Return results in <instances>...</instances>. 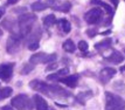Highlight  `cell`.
<instances>
[{"label": "cell", "mask_w": 125, "mask_h": 110, "mask_svg": "<svg viewBox=\"0 0 125 110\" xmlns=\"http://www.w3.org/2000/svg\"><path fill=\"white\" fill-rule=\"evenodd\" d=\"M36 19H38L36 15L32 14V13H25V14H21L19 17V19H18V26H19L20 34H21L22 38L31 34L33 23L36 21Z\"/></svg>", "instance_id": "6da1fadb"}, {"label": "cell", "mask_w": 125, "mask_h": 110, "mask_svg": "<svg viewBox=\"0 0 125 110\" xmlns=\"http://www.w3.org/2000/svg\"><path fill=\"white\" fill-rule=\"evenodd\" d=\"M11 104L16 110H32L34 101H32V99H29L26 94H19L12 99Z\"/></svg>", "instance_id": "7a4b0ae2"}, {"label": "cell", "mask_w": 125, "mask_h": 110, "mask_svg": "<svg viewBox=\"0 0 125 110\" xmlns=\"http://www.w3.org/2000/svg\"><path fill=\"white\" fill-rule=\"evenodd\" d=\"M125 102L120 96L108 91L105 93V110H124Z\"/></svg>", "instance_id": "3957f363"}, {"label": "cell", "mask_w": 125, "mask_h": 110, "mask_svg": "<svg viewBox=\"0 0 125 110\" xmlns=\"http://www.w3.org/2000/svg\"><path fill=\"white\" fill-rule=\"evenodd\" d=\"M104 13L99 7H94L91 10L84 14V20L89 23V25H97L103 20Z\"/></svg>", "instance_id": "277c9868"}, {"label": "cell", "mask_w": 125, "mask_h": 110, "mask_svg": "<svg viewBox=\"0 0 125 110\" xmlns=\"http://www.w3.org/2000/svg\"><path fill=\"white\" fill-rule=\"evenodd\" d=\"M29 87L36 91H40L41 94H44L49 97H52V84H48L40 80H33L29 83Z\"/></svg>", "instance_id": "5b68a950"}, {"label": "cell", "mask_w": 125, "mask_h": 110, "mask_svg": "<svg viewBox=\"0 0 125 110\" xmlns=\"http://www.w3.org/2000/svg\"><path fill=\"white\" fill-rule=\"evenodd\" d=\"M13 69H14V63L13 62L0 65V80L8 82L13 76Z\"/></svg>", "instance_id": "8992f818"}, {"label": "cell", "mask_w": 125, "mask_h": 110, "mask_svg": "<svg viewBox=\"0 0 125 110\" xmlns=\"http://www.w3.org/2000/svg\"><path fill=\"white\" fill-rule=\"evenodd\" d=\"M47 4L50 8H53L55 11L59 12H63V13H67V12L70 11L71 8V4L69 1H63V2H60L57 0H48Z\"/></svg>", "instance_id": "52a82bcc"}, {"label": "cell", "mask_w": 125, "mask_h": 110, "mask_svg": "<svg viewBox=\"0 0 125 110\" xmlns=\"http://www.w3.org/2000/svg\"><path fill=\"white\" fill-rule=\"evenodd\" d=\"M21 38H18V36H13L11 35L8 40H7V44H6V50L10 53V54H15L16 52H19L20 47H21Z\"/></svg>", "instance_id": "ba28073f"}, {"label": "cell", "mask_w": 125, "mask_h": 110, "mask_svg": "<svg viewBox=\"0 0 125 110\" xmlns=\"http://www.w3.org/2000/svg\"><path fill=\"white\" fill-rule=\"evenodd\" d=\"M116 69L115 68H111V67H106V68H103L101 73H99V80H101V82L105 84V83H108L112 78V77L116 75Z\"/></svg>", "instance_id": "9c48e42d"}, {"label": "cell", "mask_w": 125, "mask_h": 110, "mask_svg": "<svg viewBox=\"0 0 125 110\" xmlns=\"http://www.w3.org/2000/svg\"><path fill=\"white\" fill-rule=\"evenodd\" d=\"M78 80H80V76L78 75H69V76L62 77L59 80V82H62L63 84L68 86L69 88H75L78 83Z\"/></svg>", "instance_id": "30bf717a"}, {"label": "cell", "mask_w": 125, "mask_h": 110, "mask_svg": "<svg viewBox=\"0 0 125 110\" xmlns=\"http://www.w3.org/2000/svg\"><path fill=\"white\" fill-rule=\"evenodd\" d=\"M33 101H34V104H35L36 110H48L49 109L48 104H47V102H46V99H44L43 97H41L39 94L34 95Z\"/></svg>", "instance_id": "8fae6325"}, {"label": "cell", "mask_w": 125, "mask_h": 110, "mask_svg": "<svg viewBox=\"0 0 125 110\" xmlns=\"http://www.w3.org/2000/svg\"><path fill=\"white\" fill-rule=\"evenodd\" d=\"M69 74V69L68 68H63V69H60L57 73H55V74H50L47 76V80L48 81H59L60 78H62L63 76L65 75H68Z\"/></svg>", "instance_id": "7c38bea8"}, {"label": "cell", "mask_w": 125, "mask_h": 110, "mask_svg": "<svg viewBox=\"0 0 125 110\" xmlns=\"http://www.w3.org/2000/svg\"><path fill=\"white\" fill-rule=\"evenodd\" d=\"M91 4L96 5L97 7H98V6H102L104 11H105L106 13H108V14H109L110 19L112 18V15H114V7H111L109 4H106V2H103V1H101V0H91Z\"/></svg>", "instance_id": "4fadbf2b"}, {"label": "cell", "mask_w": 125, "mask_h": 110, "mask_svg": "<svg viewBox=\"0 0 125 110\" xmlns=\"http://www.w3.org/2000/svg\"><path fill=\"white\" fill-rule=\"evenodd\" d=\"M111 44H112V39L106 38V39H104V40H102V41L97 42V44H95V48L97 50H99V52H102V50H105V49H108V48H110Z\"/></svg>", "instance_id": "5bb4252c"}, {"label": "cell", "mask_w": 125, "mask_h": 110, "mask_svg": "<svg viewBox=\"0 0 125 110\" xmlns=\"http://www.w3.org/2000/svg\"><path fill=\"white\" fill-rule=\"evenodd\" d=\"M123 60H124V55L118 50H115L110 56L106 57V61L112 62V63H120V62H123Z\"/></svg>", "instance_id": "9a60e30c"}, {"label": "cell", "mask_w": 125, "mask_h": 110, "mask_svg": "<svg viewBox=\"0 0 125 110\" xmlns=\"http://www.w3.org/2000/svg\"><path fill=\"white\" fill-rule=\"evenodd\" d=\"M46 53H38V54H33L31 57H29V63L35 66V65H39V63H43V60L46 57Z\"/></svg>", "instance_id": "2e32d148"}, {"label": "cell", "mask_w": 125, "mask_h": 110, "mask_svg": "<svg viewBox=\"0 0 125 110\" xmlns=\"http://www.w3.org/2000/svg\"><path fill=\"white\" fill-rule=\"evenodd\" d=\"M32 10L34 12H41V11H44V10H47L49 6L47 2H43V1H35V2H33L32 4Z\"/></svg>", "instance_id": "e0dca14e"}, {"label": "cell", "mask_w": 125, "mask_h": 110, "mask_svg": "<svg viewBox=\"0 0 125 110\" xmlns=\"http://www.w3.org/2000/svg\"><path fill=\"white\" fill-rule=\"evenodd\" d=\"M63 49L65 52H68V53H74L76 50V44H74L73 40L68 39V40H65L64 42H63Z\"/></svg>", "instance_id": "ac0fdd59"}, {"label": "cell", "mask_w": 125, "mask_h": 110, "mask_svg": "<svg viewBox=\"0 0 125 110\" xmlns=\"http://www.w3.org/2000/svg\"><path fill=\"white\" fill-rule=\"evenodd\" d=\"M91 96H93L91 91H82L77 95V101L81 104H85V101H88V99H90Z\"/></svg>", "instance_id": "d6986e66"}, {"label": "cell", "mask_w": 125, "mask_h": 110, "mask_svg": "<svg viewBox=\"0 0 125 110\" xmlns=\"http://www.w3.org/2000/svg\"><path fill=\"white\" fill-rule=\"evenodd\" d=\"M12 94H13V89L10 87H4V88H0V99H4L10 97Z\"/></svg>", "instance_id": "ffe728a7"}, {"label": "cell", "mask_w": 125, "mask_h": 110, "mask_svg": "<svg viewBox=\"0 0 125 110\" xmlns=\"http://www.w3.org/2000/svg\"><path fill=\"white\" fill-rule=\"evenodd\" d=\"M56 23V18L54 14H49L43 19V25L46 27H50V26H54Z\"/></svg>", "instance_id": "44dd1931"}, {"label": "cell", "mask_w": 125, "mask_h": 110, "mask_svg": "<svg viewBox=\"0 0 125 110\" xmlns=\"http://www.w3.org/2000/svg\"><path fill=\"white\" fill-rule=\"evenodd\" d=\"M59 25H60L61 28L63 29V32H64V33H69V32L71 31L70 22L68 21V20H65V19H61L60 21H59Z\"/></svg>", "instance_id": "7402d4cb"}, {"label": "cell", "mask_w": 125, "mask_h": 110, "mask_svg": "<svg viewBox=\"0 0 125 110\" xmlns=\"http://www.w3.org/2000/svg\"><path fill=\"white\" fill-rule=\"evenodd\" d=\"M56 59H57V55L56 54H47L43 60V63H53Z\"/></svg>", "instance_id": "603a6c76"}, {"label": "cell", "mask_w": 125, "mask_h": 110, "mask_svg": "<svg viewBox=\"0 0 125 110\" xmlns=\"http://www.w3.org/2000/svg\"><path fill=\"white\" fill-rule=\"evenodd\" d=\"M77 47H78V49L82 50V52H85V50H88V48H89V44L85 42V41H80L78 44H77Z\"/></svg>", "instance_id": "cb8c5ba5"}, {"label": "cell", "mask_w": 125, "mask_h": 110, "mask_svg": "<svg viewBox=\"0 0 125 110\" xmlns=\"http://www.w3.org/2000/svg\"><path fill=\"white\" fill-rule=\"evenodd\" d=\"M33 65H31V63H29V65H25V66L22 67V69H21V74H25V75H26V74H28V73L31 72V70H33Z\"/></svg>", "instance_id": "d4e9b609"}, {"label": "cell", "mask_w": 125, "mask_h": 110, "mask_svg": "<svg viewBox=\"0 0 125 110\" xmlns=\"http://www.w3.org/2000/svg\"><path fill=\"white\" fill-rule=\"evenodd\" d=\"M39 48V41H34V42H29L28 44V49L29 50H36Z\"/></svg>", "instance_id": "484cf974"}, {"label": "cell", "mask_w": 125, "mask_h": 110, "mask_svg": "<svg viewBox=\"0 0 125 110\" xmlns=\"http://www.w3.org/2000/svg\"><path fill=\"white\" fill-rule=\"evenodd\" d=\"M56 67H57V63H55V62H53L52 65L49 63L48 66H47V68H46V70H47V72H49V70H54Z\"/></svg>", "instance_id": "4316f807"}, {"label": "cell", "mask_w": 125, "mask_h": 110, "mask_svg": "<svg viewBox=\"0 0 125 110\" xmlns=\"http://www.w3.org/2000/svg\"><path fill=\"white\" fill-rule=\"evenodd\" d=\"M87 34L89 35V36H90V38H94V36L97 34V32H96L95 29H88V31H87Z\"/></svg>", "instance_id": "83f0119b"}, {"label": "cell", "mask_w": 125, "mask_h": 110, "mask_svg": "<svg viewBox=\"0 0 125 110\" xmlns=\"http://www.w3.org/2000/svg\"><path fill=\"white\" fill-rule=\"evenodd\" d=\"M19 0H7V2H6V5H14L16 4Z\"/></svg>", "instance_id": "f1b7e54d"}, {"label": "cell", "mask_w": 125, "mask_h": 110, "mask_svg": "<svg viewBox=\"0 0 125 110\" xmlns=\"http://www.w3.org/2000/svg\"><path fill=\"white\" fill-rule=\"evenodd\" d=\"M1 110H14V109H13V107H11V105H5V107L1 108Z\"/></svg>", "instance_id": "f546056e"}, {"label": "cell", "mask_w": 125, "mask_h": 110, "mask_svg": "<svg viewBox=\"0 0 125 110\" xmlns=\"http://www.w3.org/2000/svg\"><path fill=\"white\" fill-rule=\"evenodd\" d=\"M110 1L112 2L114 7H117V6H118V2H119V0H110Z\"/></svg>", "instance_id": "4dcf8cb0"}, {"label": "cell", "mask_w": 125, "mask_h": 110, "mask_svg": "<svg viewBox=\"0 0 125 110\" xmlns=\"http://www.w3.org/2000/svg\"><path fill=\"white\" fill-rule=\"evenodd\" d=\"M4 13H5V10H4L2 7H0V19H1V17L4 15Z\"/></svg>", "instance_id": "1f68e13d"}, {"label": "cell", "mask_w": 125, "mask_h": 110, "mask_svg": "<svg viewBox=\"0 0 125 110\" xmlns=\"http://www.w3.org/2000/svg\"><path fill=\"white\" fill-rule=\"evenodd\" d=\"M120 72H125V66H123L120 68Z\"/></svg>", "instance_id": "d6a6232c"}, {"label": "cell", "mask_w": 125, "mask_h": 110, "mask_svg": "<svg viewBox=\"0 0 125 110\" xmlns=\"http://www.w3.org/2000/svg\"><path fill=\"white\" fill-rule=\"evenodd\" d=\"M2 35V31H1V28H0V36Z\"/></svg>", "instance_id": "836d02e7"}, {"label": "cell", "mask_w": 125, "mask_h": 110, "mask_svg": "<svg viewBox=\"0 0 125 110\" xmlns=\"http://www.w3.org/2000/svg\"><path fill=\"white\" fill-rule=\"evenodd\" d=\"M48 110H54V109H52V108H50V109H48Z\"/></svg>", "instance_id": "e575fe53"}]
</instances>
